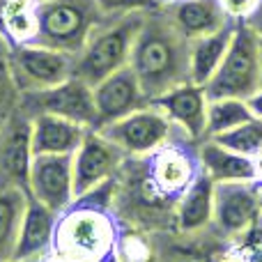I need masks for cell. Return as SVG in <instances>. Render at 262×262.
Masks as SVG:
<instances>
[{
    "mask_svg": "<svg viewBox=\"0 0 262 262\" xmlns=\"http://www.w3.org/2000/svg\"><path fill=\"white\" fill-rule=\"evenodd\" d=\"M99 131L127 157H147L180 134V129L168 120V115L154 104L134 111L122 120L104 124Z\"/></svg>",
    "mask_w": 262,
    "mask_h": 262,
    "instance_id": "cell-9",
    "label": "cell"
},
{
    "mask_svg": "<svg viewBox=\"0 0 262 262\" xmlns=\"http://www.w3.org/2000/svg\"><path fill=\"white\" fill-rule=\"evenodd\" d=\"M97 5L106 16H120V14L129 12H152V9L161 7L157 0H97Z\"/></svg>",
    "mask_w": 262,
    "mask_h": 262,
    "instance_id": "cell-25",
    "label": "cell"
},
{
    "mask_svg": "<svg viewBox=\"0 0 262 262\" xmlns=\"http://www.w3.org/2000/svg\"><path fill=\"white\" fill-rule=\"evenodd\" d=\"M88 131L72 120L39 113L32 118V154H74Z\"/></svg>",
    "mask_w": 262,
    "mask_h": 262,
    "instance_id": "cell-18",
    "label": "cell"
},
{
    "mask_svg": "<svg viewBox=\"0 0 262 262\" xmlns=\"http://www.w3.org/2000/svg\"><path fill=\"white\" fill-rule=\"evenodd\" d=\"M129 67L149 101L189 83V39L177 30L166 7L147 12L134 41Z\"/></svg>",
    "mask_w": 262,
    "mask_h": 262,
    "instance_id": "cell-2",
    "label": "cell"
},
{
    "mask_svg": "<svg viewBox=\"0 0 262 262\" xmlns=\"http://www.w3.org/2000/svg\"><path fill=\"white\" fill-rule=\"evenodd\" d=\"M212 140H216L219 145L232 149V152L253 159L258 152H262V120L251 118L249 122L226 131L221 136H214Z\"/></svg>",
    "mask_w": 262,
    "mask_h": 262,
    "instance_id": "cell-24",
    "label": "cell"
},
{
    "mask_svg": "<svg viewBox=\"0 0 262 262\" xmlns=\"http://www.w3.org/2000/svg\"><path fill=\"white\" fill-rule=\"evenodd\" d=\"M253 170H255V182H262V152L253 157Z\"/></svg>",
    "mask_w": 262,
    "mask_h": 262,
    "instance_id": "cell-29",
    "label": "cell"
},
{
    "mask_svg": "<svg viewBox=\"0 0 262 262\" xmlns=\"http://www.w3.org/2000/svg\"><path fill=\"white\" fill-rule=\"evenodd\" d=\"M235 35V21H228L212 35L198 37L189 41V78L195 85H207L209 78L216 74L219 64L228 53V46Z\"/></svg>",
    "mask_w": 262,
    "mask_h": 262,
    "instance_id": "cell-21",
    "label": "cell"
},
{
    "mask_svg": "<svg viewBox=\"0 0 262 262\" xmlns=\"http://www.w3.org/2000/svg\"><path fill=\"white\" fill-rule=\"evenodd\" d=\"M127 159V154L106 136H101L99 129H90L72 159L74 198H81L88 191L113 180Z\"/></svg>",
    "mask_w": 262,
    "mask_h": 262,
    "instance_id": "cell-10",
    "label": "cell"
},
{
    "mask_svg": "<svg viewBox=\"0 0 262 262\" xmlns=\"http://www.w3.org/2000/svg\"><path fill=\"white\" fill-rule=\"evenodd\" d=\"M198 163L200 170L214 184L219 182H255L253 159L232 152L212 138H205L198 143Z\"/></svg>",
    "mask_w": 262,
    "mask_h": 262,
    "instance_id": "cell-19",
    "label": "cell"
},
{
    "mask_svg": "<svg viewBox=\"0 0 262 262\" xmlns=\"http://www.w3.org/2000/svg\"><path fill=\"white\" fill-rule=\"evenodd\" d=\"M175 228L182 235H193L205 230L214 221V182L203 170L195 175L189 189L177 200L175 212Z\"/></svg>",
    "mask_w": 262,
    "mask_h": 262,
    "instance_id": "cell-17",
    "label": "cell"
},
{
    "mask_svg": "<svg viewBox=\"0 0 262 262\" xmlns=\"http://www.w3.org/2000/svg\"><path fill=\"white\" fill-rule=\"evenodd\" d=\"M74 154H35L28 177V193L60 214L74 203Z\"/></svg>",
    "mask_w": 262,
    "mask_h": 262,
    "instance_id": "cell-11",
    "label": "cell"
},
{
    "mask_svg": "<svg viewBox=\"0 0 262 262\" xmlns=\"http://www.w3.org/2000/svg\"><path fill=\"white\" fill-rule=\"evenodd\" d=\"M16 108L30 120L39 113H51L58 115V118L72 120V122L81 124L85 129L101 127L92 85H88L85 81L76 76L67 78L64 83H58L53 88H46V90L21 92Z\"/></svg>",
    "mask_w": 262,
    "mask_h": 262,
    "instance_id": "cell-7",
    "label": "cell"
},
{
    "mask_svg": "<svg viewBox=\"0 0 262 262\" xmlns=\"http://www.w3.org/2000/svg\"><path fill=\"white\" fill-rule=\"evenodd\" d=\"M260 216V189L255 182L214 184V226L223 235H244Z\"/></svg>",
    "mask_w": 262,
    "mask_h": 262,
    "instance_id": "cell-13",
    "label": "cell"
},
{
    "mask_svg": "<svg viewBox=\"0 0 262 262\" xmlns=\"http://www.w3.org/2000/svg\"><path fill=\"white\" fill-rule=\"evenodd\" d=\"M260 216H262V191H260Z\"/></svg>",
    "mask_w": 262,
    "mask_h": 262,
    "instance_id": "cell-32",
    "label": "cell"
},
{
    "mask_svg": "<svg viewBox=\"0 0 262 262\" xmlns=\"http://www.w3.org/2000/svg\"><path fill=\"white\" fill-rule=\"evenodd\" d=\"M262 85L260 37L246 23H235V35L223 62L205 85L209 99L235 97L246 99Z\"/></svg>",
    "mask_w": 262,
    "mask_h": 262,
    "instance_id": "cell-6",
    "label": "cell"
},
{
    "mask_svg": "<svg viewBox=\"0 0 262 262\" xmlns=\"http://www.w3.org/2000/svg\"><path fill=\"white\" fill-rule=\"evenodd\" d=\"M7 62L14 85L21 95V92L46 90L72 78L76 55L32 41V44L9 46Z\"/></svg>",
    "mask_w": 262,
    "mask_h": 262,
    "instance_id": "cell-8",
    "label": "cell"
},
{
    "mask_svg": "<svg viewBox=\"0 0 262 262\" xmlns=\"http://www.w3.org/2000/svg\"><path fill=\"white\" fill-rule=\"evenodd\" d=\"M106 18L97 0H39L35 44L78 55Z\"/></svg>",
    "mask_w": 262,
    "mask_h": 262,
    "instance_id": "cell-5",
    "label": "cell"
},
{
    "mask_svg": "<svg viewBox=\"0 0 262 262\" xmlns=\"http://www.w3.org/2000/svg\"><path fill=\"white\" fill-rule=\"evenodd\" d=\"M223 14L235 23H244L251 14L258 9L260 0H219Z\"/></svg>",
    "mask_w": 262,
    "mask_h": 262,
    "instance_id": "cell-26",
    "label": "cell"
},
{
    "mask_svg": "<svg viewBox=\"0 0 262 262\" xmlns=\"http://www.w3.org/2000/svg\"><path fill=\"white\" fill-rule=\"evenodd\" d=\"M0 127H3V122H0Z\"/></svg>",
    "mask_w": 262,
    "mask_h": 262,
    "instance_id": "cell-35",
    "label": "cell"
},
{
    "mask_svg": "<svg viewBox=\"0 0 262 262\" xmlns=\"http://www.w3.org/2000/svg\"><path fill=\"white\" fill-rule=\"evenodd\" d=\"M255 184H258V189H260V191H262V182H255Z\"/></svg>",
    "mask_w": 262,
    "mask_h": 262,
    "instance_id": "cell-34",
    "label": "cell"
},
{
    "mask_svg": "<svg viewBox=\"0 0 262 262\" xmlns=\"http://www.w3.org/2000/svg\"><path fill=\"white\" fill-rule=\"evenodd\" d=\"M157 108H161L168 115L172 124L193 143L207 138V104L209 97L203 85L195 83H182V85L168 90L166 95L152 99Z\"/></svg>",
    "mask_w": 262,
    "mask_h": 262,
    "instance_id": "cell-14",
    "label": "cell"
},
{
    "mask_svg": "<svg viewBox=\"0 0 262 262\" xmlns=\"http://www.w3.org/2000/svg\"><path fill=\"white\" fill-rule=\"evenodd\" d=\"M46 258H41V260H5V262H44Z\"/></svg>",
    "mask_w": 262,
    "mask_h": 262,
    "instance_id": "cell-30",
    "label": "cell"
},
{
    "mask_svg": "<svg viewBox=\"0 0 262 262\" xmlns=\"http://www.w3.org/2000/svg\"><path fill=\"white\" fill-rule=\"evenodd\" d=\"M28 205V191L18 186L0 189V262L12 260L18 239L23 214Z\"/></svg>",
    "mask_w": 262,
    "mask_h": 262,
    "instance_id": "cell-22",
    "label": "cell"
},
{
    "mask_svg": "<svg viewBox=\"0 0 262 262\" xmlns=\"http://www.w3.org/2000/svg\"><path fill=\"white\" fill-rule=\"evenodd\" d=\"M260 60H262V39H260Z\"/></svg>",
    "mask_w": 262,
    "mask_h": 262,
    "instance_id": "cell-33",
    "label": "cell"
},
{
    "mask_svg": "<svg viewBox=\"0 0 262 262\" xmlns=\"http://www.w3.org/2000/svg\"><path fill=\"white\" fill-rule=\"evenodd\" d=\"M246 26H249L251 28V30H253L255 32V35H258L260 37V39H262V0H260V5H258V9H255V12L253 14H251V16L249 18H246Z\"/></svg>",
    "mask_w": 262,
    "mask_h": 262,
    "instance_id": "cell-28",
    "label": "cell"
},
{
    "mask_svg": "<svg viewBox=\"0 0 262 262\" xmlns=\"http://www.w3.org/2000/svg\"><path fill=\"white\" fill-rule=\"evenodd\" d=\"M131 159H143V180L138 184L143 200L157 203L161 207L166 205L175 207L182 193L200 172L198 143L186 138L182 131L147 157Z\"/></svg>",
    "mask_w": 262,
    "mask_h": 262,
    "instance_id": "cell-3",
    "label": "cell"
},
{
    "mask_svg": "<svg viewBox=\"0 0 262 262\" xmlns=\"http://www.w3.org/2000/svg\"><path fill=\"white\" fill-rule=\"evenodd\" d=\"M115 189L118 175L81 198H74L58 216L51 253L69 262H118L120 235L111 214Z\"/></svg>",
    "mask_w": 262,
    "mask_h": 262,
    "instance_id": "cell-1",
    "label": "cell"
},
{
    "mask_svg": "<svg viewBox=\"0 0 262 262\" xmlns=\"http://www.w3.org/2000/svg\"><path fill=\"white\" fill-rule=\"evenodd\" d=\"M170 14L172 23L186 39L212 35L219 28H223L230 18L223 14L219 0H180L172 5H161Z\"/></svg>",
    "mask_w": 262,
    "mask_h": 262,
    "instance_id": "cell-20",
    "label": "cell"
},
{
    "mask_svg": "<svg viewBox=\"0 0 262 262\" xmlns=\"http://www.w3.org/2000/svg\"><path fill=\"white\" fill-rule=\"evenodd\" d=\"M145 16L147 12H129L106 18L95 30V35L88 39L85 49L76 55L74 76L95 88L113 72L127 67Z\"/></svg>",
    "mask_w": 262,
    "mask_h": 262,
    "instance_id": "cell-4",
    "label": "cell"
},
{
    "mask_svg": "<svg viewBox=\"0 0 262 262\" xmlns=\"http://www.w3.org/2000/svg\"><path fill=\"white\" fill-rule=\"evenodd\" d=\"M58 214L28 193L26 214H23L18 239L14 246L12 260H41L53 251V235Z\"/></svg>",
    "mask_w": 262,
    "mask_h": 262,
    "instance_id": "cell-16",
    "label": "cell"
},
{
    "mask_svg": "<svg viewBox=\"0 0 262 262\" xmlns=\"http://www.w3.org/2000/svg\"><path fill=\"white\" fill-rule=\"evenodd\" d=\"M246 106H249V111H251L253 118L262 120V85L251 97H246Z\"/></svg>",
    "mask_w": 262,
    "mask_h": 262,
    "instance_id": "cell-27",
    "label": "cell"
},
{
    "mask_svg": "<svg viewBox=\"0 0 262 262\" xmlns=\"http://www.w3.org/2000/svg\"><path fill=\"white\" fill-rule=\"evenodd\" d=\"M92 92H95V106L97 113H99L101 127L127 118L134 111L145 108L149 104V99L145 97L143 88L138 83V76L129 64L106 76L104 81H99L92 88Z\"/></svg>",
    "mask_w": 262,
    "mask_h": 262,
    "instance_id": "cell-15",
    "label": "cell"
},
{
    "mask_svg": "<svg viewBox=\"0 0 262 262\" xmlns=\"http://www.w3.org/2000/svg\"><path fill=\"white\" fill-rule=\"evenodd\" d=\"M253 118L246 106V99L235 97H221V99H209L207 104V138L221 136L226 131L239 127Z\"/></svg>",
    "mask_w": 262,
    "mask_h": 262,
    "instance_id": "cell-23",
    "label": "cell"
},
{
    "mask_svg": "<svg viewBox=\"0 0 262 262\" xmlns=\"http://www.w3.org/2000/svg\"><path fill=\"white\" fill-rule=\"evenodd\" d=\"M32 157V120L14 108L0 127V189L18 186L28 191Z\"/></svg>",
    "mask_w": 262,
    "mask_h": 262,
    "instance_id": "cell-12",
    "label": "cell"
},
{
    "mask_svg": "<svg viewBox=\"0 0 262 262\" xmlns=\"http://www.w3.org/2000/svg\"><path fill=\"white\" fill-rule=\"evenodd\" d=\"M159 5H172V3H180V0H157Z\"/></svg>",
    "mask_w": 262,
    "mask_h": 262,
    "instance_id": "cell-31",
    "label": "cell"
}]
</instances>
